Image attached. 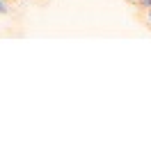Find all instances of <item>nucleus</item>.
<instances>
[{"label":"nucleus","instance_id":"f257e3e1","mask_svg":"<svg viewBox=\"0 0 151 153\" xmlns=\"http://www.w3.org/2000/svg\"><path fill=\"white\" fill-rule=\"evenodd\" d=\"M0 14H7V7H5V2L0 0Z\"/></svg>","mask_w":151,"mask_h":153},{"label":"nucleus","instance_id":"f03ea898","mask_svg":"<svg viewBox=\"0 0 151 153\" xmlns=\"http://www.w3.org/2000/svg\"><path fill=\"white\" fill-rule=\"evenodd\" d=\"M140 5L142 7H151V0H140Z\"/></svg>","mask_w":151,"mask_h":153},{"label":"nucleus","instance_id":"7ed1b4c3","mask_svg":"<svg viewBox=\"0 0 151 153\" xmlns=\"http://www.w3.org/2000/svg\"><path fill=\"white\" fill-rule=\"evenodd\" d=\"M149 23H151V7H149Z\"/></svg>","mask_w":151,"mask_h":153}]
</instances>
